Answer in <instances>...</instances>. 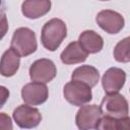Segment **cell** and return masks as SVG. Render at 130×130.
Instances as JSON below:
<instances>
[{
	"label": "cell",
	"mask_w": 130,
	"mask_h": 130,
	"mask_svg": "<svg viewBox=\"0 0 130 130\" xmlns=\"http://www.w3.org/2000/svg\"><path fill=\"white\" fill-rule=\"evenodd\" d=\"M79 45L87 54H94L103 49L104 41L102 37L93 30H84L79 36Z\"/></svg>",
	"instance_id": "8fae6325"
},
{
	"label": "cell",
	"mask_w": 130,
	"mask_h": 130,
	"mask_svg": "<svg viewBox=\"0 0 130 130\" xmlns=\"http://www.w3.org/2000/svg\"><path fill=\"white\" fill-rule=\"evenodd\" d=\"M7 29H8V21H7L6 15H4L0 19V40L5 36V34L7 32Z\"/></svg>",
	"instance_id": "d6986e66"
},
{
	"label": "cell",
	"mask_w": 130,
	"mask_h": 130,
	"mask_svg": "<svg viewBox=\"0 0 130 130\" xmlns=\"http://www.w3.org/2000/svg\"><path fill=\"white\" fill-rule=\"evenodd\" d=\"M57 70L55 64L49 59H40L29 67L30 79L35 82L46 83L51 81L56 76Z\"/></svg>",
	"instance_id": "8992f818"
},
{
	"label": "cell",
	"mask_w": 130,
	"mask_h": 130,
	"mask_svg": "<svg viewBox=\"0 0 130 130\" xmlns=\"http://www.w3.org/2000/svg\"><path fill=\"white\" fill-rule=\"evenodd\" d=\"M5 15V2L0 1V19Z\"/></svg>",
	"instance_id": "7402d4cb"
},
{
	"label": "cell",
	"mask_w": 130,
	"mask_h": 130,
	"mask_svg": "<svg viewBox=\"0 0 130 130\" xmlns=\"http://www.w3.org/2000/svg\"><path fill=\"white\" fill-rule=\"evenodd\" d=\"M102 117L103 114L99 106L86 105L78 110L75 121L79 130H91L96 127V124Z\"/></svg>",
	"instance_id": "5b68a950"
},
{
	"label": "cell",
	"mask_w": 130,
	"mask_h": 130,
	"mask_svg": "<svg viewBox=\"0 0 130 130\" xmlns=\"http://www.w3.org/2000/svg\"><path fill=\"white\" fill-rule=\"evenodd\" d=\"M119 119H115L108 116L102 117L98 122L95 129L96 130H120Z\"/></svg>",
	"instance_id": "e0dca14e"
},
{
	"label": "cell",
	"mask_w": 130,
	"mask_h": 130,
	"mask_svg": "<svg viewBox=\"0 0 130 130\" xmlns=\"http://www.w3.org/2000/svg\"><path fill=\"white\" fill-rule=\"evenodd\" d=\"M87 53L81 48L78 42H72L70 43L65 50L61 53V61L65 64H76L83 62L86 57Z\"/></svg>",
	"instance_id": "9a60e30c"
},
{
	"label": "cell",
	"mask_w": 130,
	"mask_h": 130,
	"mask_svg": "<svg viewBox=\"0 0 130 130\" xmlns=\"http://www.w3.org/2000/svg\"><path fill=\"white\" fill-rule=\"evenodd\" d=\"M48 87L44 83L30 82L25 84L21 89V96L27 105H41L48 99Z\"/></svg>",
	"instance_id": "ba28073f"
},
{
	"label": "cell",
	"mask_w": 130,
	"mask_h": 130,
	"mask_svg": "<svg viewBox=\"0 0 130 130\" xmlns=\"http://www.w3.org/2000/svg\"><path fill=\"white\" fill-rule=\"evenodd\" d=\"M10 49H12L19 57H25L32 54L37 50L35 32L27 27L17 28L13 34Z\"/></svg>",
	"instance_id": "7a4b0ae2"
},
{
	"label": "cell",
	"mask_w": 130,
	"mask_h": 130,
	"mask_svg": "<svg viewBox=\"0 0 130 130\" xmlns=\"http://www.w3.org/2000/svg\"><path fill=\"white\" fill-rule=\"evenodd\" d=\"M95 20L98 24L109 34H117L124 26L123 16L113 10H102L98 13Z\"/></svg>",
	"instance_id": "9c48e42d"
},
{
	"label": "cell",
	"mask_w": 130,
	"mask_h": 130,
	"mask_svg": "<svg viewBox=\"0 0 130 130\" xmlns=\"http://www.w3.org/2000/svg\"><path fill=\"white\" fill-rule=\"evenodd\" d=\"M71 77H72V80L80 81L86 84L87 86L92 87L98 83L100 74L96 68L89 66V65H83V66L76 68L73 71Z\"/></svg>",
	"instance_id": "4fadbf2b"
},
{
	"label": "cell",
	"mask_w": 130,
	"mask_h": 130,
	"mask_svg": "<svg viewBox=\"0 0 130 130\" xmlns=\"http://www.w3.org/2000/svg\"><path fill=\"white\" fill-rule=\"evenodd\" d=\"M100 109L102 114L115 119L128 116V103L126 99L118 92L107 94L103 99Z\"/></svg>",
	"instance_id": "3957f363"
},
{
	"label": "cell",
	"mask_w": 130,
	"mask_h": 130,
	"mask_svg": "<svg viewBox=\"0 0 130 130\" xmlns=\"http://www.w3.org/2000/svg\"><path fill=\"white\" fill-rule=\"evenodd\" d=\"M13 119L20 128L29 129L35 128L40 124L42 115L38 109L27 105H21L14 110Z\"/></svg>",
	"instance_id": "52a82bcc"
},
{
	"label": "cell",
	"mask_w": 130,
	"mask_h": 130,
	"mask_svg": "<svg viewBox=\"0 0 130 130\" xmlns=\"http://www.w3.org/2000/svg\"><path fill=\"white\" fill-rule=\"evenodd\" d=\"M66 34V24L59 18H52L43 26L41 35L42 44L47 50L55 51L65 39Z\"/></svg>",
	"instance_id": "6da1fadb"
},
{
	"label": "cell",
	"mask_w": 130,
	"mask_h": 130,
	"mask_svg": "<svg viewBox=\"0 0 130 130\" xmlns=\"http://www.w3.org/2000/svg\"><path fill=\"white\" fill-rule=\"evenodd\" d=\"M114 57L119 62H128L130 60L129 54V38L120 41L114 49Z\"/></svg>",
	"instance_id": "2e32d148"
},
{
	"label": "cell",
	"mask_w": 130,
	"mask_h": 130,
	"mask_svg": "<svg viewBox=\"0 0 130 130\" xmlns=\"http://www.w3.org/2000/svg\"><path fill=\"white\" fill-rule=\"evenodd\" d=\"M125 80H126L125 72L120 68L113 67L108 69L104 74L102 79V84L105 91L108 94L116 93L122 88V86L125 83Z\"/></svg>",
	"instance_id": "30bf717a"
},
{
	"label": "cell",
	"mask_w": 130,
	"mask_h": 130,
	"mask_svg": "<svg viewBox=\"0 0 130 130\" xmlns=\"http://www.w3.org/2000/svg\"><path fill=\"white\" fill-rule=\"evenodd\" d=\"M0 130H12L11 119L5 113H0Z\"/></svg>",
	"instance_id": "ac0fdd59"
},
{
	"label": "cell",
	"mask_w": 130,
	"mask_h": 130,
	"mask_svg": "<svg viewBox=\"0 0 130 130\" xmlns=\"http://www.w3.org/2000/svg\"><path fill=\"white\" fill-rule=\"evenodd\" d=\"M20 57L12 50H7L0 60V74L5 77H10L16 73L19 67Z\"/></svg>",
	"instance_id": "5bb4252c"
},
{
	"label": "cell",
	"mask_w": 130,
	"mask_h": 130,
	"mask_svg": "<svg viewBox=\"0 0 130 130\" xmlns=\"http://www.w3.org/2000/svg\"><path fill=\"white\" fill-rule=\"evenodd\" d=\"M64 98L73 106H82L91 100L90 87L86 84L72 80L64 86Z\"/></svg>",
	"instance_id": "277c9868"
},
{
	"label": "cell",
	"mask_w": 130,
	"mask_h": 130,
	"mask_svg": "<svg viewBox=\"0 0 130 130\" xmlns=\"http://www.w3.org/2000/svg\"><path fill=\"white\" fill-rule=\"evenodd\" d=\"M51 7V2L48 0H30V1H24L21 5V11L24 16L27 18H39L43 15H45Z\"/></svg>",
	"instance_id": "7c38bea8"
},
{
	"label": "cell",
	"mask_w": 130,
	"mask_h": 130,
	"mask_svg": "<svg viewBox=\"0 0 130 130\" xmlns=\"http://www.w3.org/2000/svg\"><path fill=\"white\" fill-rule=\"evenodd\" d=\"M9 96V90L5 86L0 85V108L3 107V105L7 102Z\"/></svg>",
	"instance_id": "ffe728a7"
},
{
	"label": "cell",
	"mask_w": 130,
	"mask_h": 130,
	"mask_svg": "<svg viewBox=\"0 0 130 130\" xmlns=\"http://www.w3.org/2000/svg\"><path fill=\"white\" fill-rule=\"evenodd\" d=\"M120 122V130H129V123H130V119L128 116L120 118L119 119Z\"/></svg>",
	"instance_id": "44dd1931"
}]
</instances>
